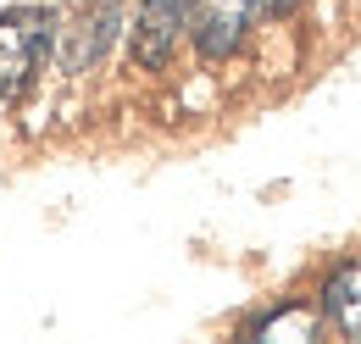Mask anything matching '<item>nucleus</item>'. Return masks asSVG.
Returning <instances> with one entry per match:
<instances>
[{
  "label": "nucleus",
  "mask_w": 361,
  "mask_h": 344,
  "mask_svg": "<svg viewBox=\"0 0 361 344\" xmlns=\"http://www.w3.org/2000/svg\"><path fill=\"white\" fill-rule=\"evenodd\" d=\"M262 6H267V17H289V11L300 6V0H262Z\"/></svg>",
  "instance_id": "7"
},
{
  "label": "nucleus",
  "mask_w": 361,
  "mask_h": 344,
  "mask_svg": "<svg viewBox=\"0 0 361 344\" xmlns=\"http://www.w3.org/2000/svg\"><path fill=\"white\" fill-rule=\"evenodd\" d=\"M117 34H123V0H67L56 11L50 56H56V67L67 78H84L111 56Z\"/></svg>",
  "instance_id": "1"
},
{
  "label": "nucleus",
  "mask_w": 361,
  "mask_h": 344,
  "mask_svg": "<svg viewBox=\"0 0 361 344\" xmlns=\"http://www.w3.org/2000/svg\"><path fill=\"white\" fill-rule=\"evenodd\" d=\"M189 6L195 0H139L128 39H134V61L145 73H161L178 56L183 34H189Z\"/></svg>",
  "instance_id": "4"
},
{
  "label": "nucleus",
  "mask_w": 361,
  "mask_h": 344,
  "mask_svg": "<svg viewBox=\"0 0 361 344\" xmlns=\"http://www.w3.org/2000/svg\"><path fill=\"white\" fill-rule=\"evenodd\" d=\"M245 344H317V311L312 305H272L262 311L250 328H245Z\"/></svg>",
  "instance_id": "6"
},
{
  "label": "nucleus",
  "mask_w": 361,
  "mask_h": 344,
  "mask_svg": "<svg viewBox=\"0 0 361 344\" xmlns=\"http://www.w3.org/2000/svg\"><path fill=\"white\" fill-rule=\"evenodd\" d=\"M56 39V11L50 6H6L0 11V106H17Z\"/></svg>",
  "instance_id": "2"
},
{
  "label": "nucleus",
  "mask_w": 361,
  "mask_h": 344,
  "mask_svg": "<svg viewBox=\"0 0 361 344\" xmlns=\"http://www.w3.org/2000/svg\"><path fill=\"white\" fill-rule=\"evenodd\" d=\"M322 317L350 344H361V261H345L339 272L322 278Z\"/></svg>",
  "instance_id": "5"
},
{
  "label": "nucleus",
  "mask_w": 361,
  "mask_h": 344,
  "mask_svg": "<svg viewBox=\"0 0 361 344\" xmlns=\"http://www.w3.org/2000/svg\"><path fill=\"white\" fill-rule=\"evenodd\" d=\"M262 17H267L262 0H195L189 6V39L206 61H228L250 44Z\"/></svg>",
  "instance_id": "3"
}]
</instances>
